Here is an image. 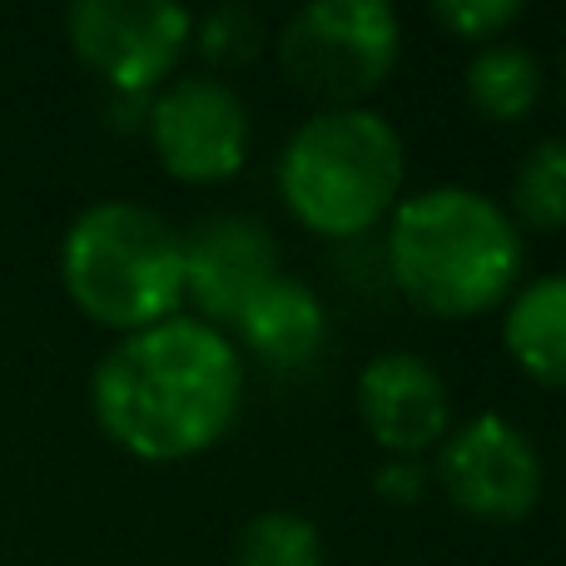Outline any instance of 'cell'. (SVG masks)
<instances>
[{
  "instance_id": "3",
  "label": "cell",
  "mask_w": 566,
  "mask_h": 566,
  "mask_svg": "<svg viewBox=\"0 0 566 566\" xmlns=\"http://www.w3.org/2000/svg\"><path fill=\"white\" fill-rule=\"evenodd\" d=\"M408 149L378 109H318L289 135L279 195L318 239H358L398 209Z\"/></svg>"
},
{
  "instance_id": "19",
  "label": "cell",
  "mask_w": 566,
  "mask_h": 566,
  "mask_svg": "<svg viewBox=\"0 0 566 566\" xmlns=\"http://www.w3.org/2000/svg\"><path fill=\"white\" fill-rule=\"evenodd\" d=\"M562 95H566V65H562Z\"/></svg>"
},
{
  "instance_id": "18",
  "label": "cell",
  "mask_w": 566,
  "mask_h": 566,
  "mask_svg": "<svg viewBox=\"0 0 566 566\" xmlns=\"http://www.w3.org/2000/svg\"><path fill=\"white\" fill-rule=\"evenodd\" d=\"M373 492H378L382 502H392V507H412V502H422V492H428V472H422L418 458H392L388 468L373 478Z\"/></svg>"
},
{
  "instance_id": "13",
  "label": "cell",
  "mask_w": 566,
  "mask_h": 566,
  "mask_svg": "<svg viewBox=\"0 0 566 566\" xmlns=\"http://www.w3.org/2000/svg\"><path fill=\"white\" fill-rule=\"evenodd\" d=\"M542 99V60L517 40L482 45L468 65V105L482 119L522 125Z\"/></svg>"
},
{
  "instance_id": "15",
  "label": "cell",
  "mask_w": 566,
  "mask_h": 566,
  "mask_svg": "<svg viewBox=\"0 0 566 566\" xmlns=\"http://www.w3.org/2000/svg\"><path fill=\"white\" fill-rule=\"evenodd\" d=\"M234 566H328L323 562V537L298 512H259L239 532Z\"/></svg>"
},
{
  "instance_id": "4",
  "label": "cell",
  "mask_w": 566,
  "mask_h": 566,
  "mask_svg": "<svg viewBox=\"0 0 566 566\" xmlns=\"http://www.w3.org/2000/svg\"><path fill=\"white\" fill-rule=\"evenodd\" d=\"M60 283L90 323L145 333L179 318L185 303V239L135 199L90 205L60 239Z\"/></svg>"
},
{
  "instance_id": "16",
  "label": "cell",
  "mask_w": 566,
  "mask_h": 566,
  "mask_svg": "<svg viewBox=\"0 0 566 566\" xmlns=\"http://www.w3.org/2000/svg\"><path fill=\"white\" fill-rule=\"evenodd\" d=\"M199 55L214 70H249L269 45V25L254 6H214L209 15H199L195 25Z\"/></svg>"
},
{
  "instance_id": "17",
  "label": "cell",
  "mask_w": 566,
  "mask_h": 566,
  "mask_svg": "<svg viewBox=\"0 0 566 566\" xmlns=\"http://www.w3.org/2000/svg\"><path fill=\"white\" fill-rule=\"evenodd\" d=\"M432 20L442 25V35L468 40V45H497L507 40V30L522 20V0H438Z\"/></svg>"
},
{
  "instance_id": "10",
  "label": "cell",
  "mask_w": 566,
  "mask_h": 566,
  "mask_svg": "<svg viewBox=\"0 0 566 566\" xmlns=\"http://www.w3.org/2000/svg\"><path fill=\"white\" fill-rule=\"evenodd\" d=\"M279 279V249L259 219L219 214L185 234V298L199 308V323L224 333Z\"/></svg>"
},
{
  "instance_id": "1",
  "label": "cell",
  "mask_w": 566,
  "mask_h": 566,
  "mask_svg": "<svg viewBox=\"0 0 566 566\" xmlns=\"http://www.w3.org/2000/svg\"><path fill=\"white\" fill-rule=\"evenodd\" d=\"M90 408L115 448L139 462H185L219 448L244 408V358L229 333L165 318L99 358Z\"/></svg>"
},
{
  "instance_id": "12",
  "label": "cell",
  "mask_w": 566,
  "mask_h": 566,
  "mask_svg": "<svg viewBox=\"0 0 566 566\" xmlns=\"http://www.w3.org/2000/svg\"><path fill=\"white\" fill-rule=\"evenodd\" d=\"M502 343L522 378L537 388H566V274H542L512 293Z\"/></svg>"
},
{
  "instance_id": "2",
  "label": "cell",
  "mask_w": 566,
  "mask_h": 566,
  "mask_svg": "<svg viewBox=\"0 0 566 566\" xmlns=\"http://www.w3.org/2000/svg\"><path fill=\"white\" fill-rule=\"evenodd\" d=\"M522 229L492 195L432 185L398 199L388 224V274L432 318H482L522 279Z\"/></svg>"
},
{
  "instance_id": "14",
  "label": "cell",
  "mask_w": 566,
  "mask_h": 566,
  "mask_svg": "<svg viewBox=\"0 0 566 566\" xmlns=\"http://www.w3.org/2000/svg\"><path fill=\"white\" fill-rule=\"evenodd\" d=\"M512 224L537 229V234H562L566 229V139H537L522 155L517 179H512Z\"/></svg>"
},
{
  "instance_id": "8",
  "label": "cell",
  "mask_w": 566,
  "mask_h": 566,
  "mask_svg": "<svg viewBox=\"0 0 566 566\" xmlns=\"http://www.w3.org/2000/svg\"><path fill=\"white\" fill-rule=\"evenodd\" d=\"M145 135L155 145L159 169L179 185H224L249 165V145H254L244 99L214 75L169 80L149 99Z\"/></svg>"
},
{
  "instance_id": "11",
  "label": "cell",
  "mask_w": 566,
  "mask_h": 566,
  "mask_svg": "<svg viewBox=\"0 0 566 566\" xmlns=\"http://www.w3.org/2000/svg\"><path fill=\"white\" fill-rule=\"evenodd\" d=\"M239 338L269 368H303L318 358L323 338H328V313H323L318 293L298 279H274L259 289V298L239 313Z\"/></svg>"
},
{
  "instance_id": "6",
  "label": "cell",
  "mask_w": 566,
  "mask_h": 566,
  "mask_svg": "<svg viewBox=\"0 0 566 566\" xmlns=\"http://www.w3.org/2000/svg\"><path fill=\"white\" fill-rule=\"evenodd\" d=\"M65 35L109 95H155L185 60L195 15L175 0H80L65 10Z\"/></svg>"
},
{
  "instance_id": "7",
  "label": "cell",
  "mask_w": 566,
  "mask_h": 566,
  "mask_svg": "<svg viewBox=\"0 0 566 566\" xmlns=\"http://www.w3.org/2000/svg\"><path fill=\"white\" fill-rule=\"evenodd\" d=\"M438 482L448 502L472 522L517 527L537 512L547 468L527 432L502 412H478L438 448Z\"/></svg>"
},
{
  "instance_id": "9",
  "label": "cell",
  "mask_w": 566,
  "mask_h": 566,
  "mask_svg": "<svg viewBox=\"0 0 566 566\" xmlns=\"http://www.w3.org/2000/svg\"><path fill=\"white\" fill-rule=\"evenodd\" d=\"M358 418L388 458H418L452 432V392L428 358L408 348L378 353L358 373Z\"/></svg>"
},
{
  "instance_id": "5",
  "label": "cell",
  "mask_w": 566,
  "mask_h": 566,
  "mask_svg": "<svg viewBox=\"0 0 566 566\" xmlns=\"http://www.w3.org/2000/svg\"><path fill=\"white\" fill-rule=\"evenodd\" d=\"M402 50L398 10L382 0H313L279 30L283 80L318 109H363Z\"/></svg>"
}]
</instances>
